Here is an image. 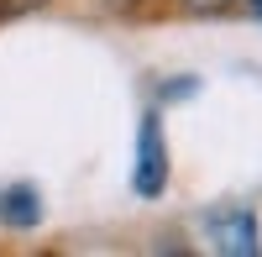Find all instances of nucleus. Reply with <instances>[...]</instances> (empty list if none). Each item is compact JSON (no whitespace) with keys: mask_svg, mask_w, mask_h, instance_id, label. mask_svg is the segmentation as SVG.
I'll list each match as a JSON object with an SVG mask.
<instances>
[{"mask_svg":"<svg viewBox=\"0 0 262 257\" xmlns=\"http://www.w3.org/2000/svg\"><path fill=\"white\" fill-rule=\"evenodd\" d=\"M189 90H194V79H173V84H163V95H168V100H184Z\"/></svg>","mask_w":262,"mask_h":257,"instance_id":"423d86ee","label":"nucleus"},{"mask_svg":"<svg viewBox=\"0 0 262 257\" xmlns=\"http://www.w3.org/2000/svg\"><path fill=\"white\" fill-rule=\"evenodd\" d=\"M247 6H252V11H257V16H262V0H247Z\"/></svg>","mask_w":262,"mask_h":257,"instance_id":"0eeeda50","label":"nucleus"},{"mask_svg":"<svg viewBox=\"0 0 262 257\" xmlns=\"http://www.w3.org/2000/svg\"><path fill=\"white\" fill-rule=\"evenodd\" d=\"M48 0H0V21H11V16H27V11H42Z\"/></svg>","mask_w":262,"mask_h":257,"instance_id":"20e7f679","label":"nucleus"},{"mask_svg":"<svg viewBox=\"0 0 262 257\" xmlns=\"http://www.w3.org/2000/svg\"><path fill=\"white\" fill-rule=\"evenodd\" d=\"M42 221V195L32 184H21V179H11V184H0V226H11V231H32Z\"/></svg>","mask_w":262,"mask_h":257,"instance_id":"7ed1b4c3","label":"nucleus"},{"mask_svg":"<svg viewBox=\"0 0 262 257\" xmlns=\"http://www.w3.org/2000/svg\"><path fill=\"white\" fill-rule=\"evenodd\" d=\"M205 226H210L215 252H226V257H252L257 252V216H252V210L226 205V210H215Z\"/></svg>","mask_w":262,"mask_h":257,"instance_id":"f03ea898","label":"nucleus"},{"mask_svg":"<svg viewBox=\"0 0 262 257\" xmlns=\"http://www.w3.org/2000/svg\"><path fill=\"white\" fill-rule=\"evenodd\" d=\"M184 6H189L194 16H221V11L231 6V0H184Z\"/></svg>","mask_w":262,"mask_h":257,"instance_id":"39448f33","label":"nucleus"},{"mask_svg":"<svg viewBox=\"0 0 262 257\" xmlns=\"http://www.w3.org/2000/svg\"><path fill=\"white\" fill-rule=\"evenodd\" d=\"M137 195L142 200H158L168 189V142H163V121L158 116H142V132H137Z\"/></svg>","mask_w":262,"mask_h":257,"instance_id":"f257e3e1","label":"nucleus"}]
</instances>
